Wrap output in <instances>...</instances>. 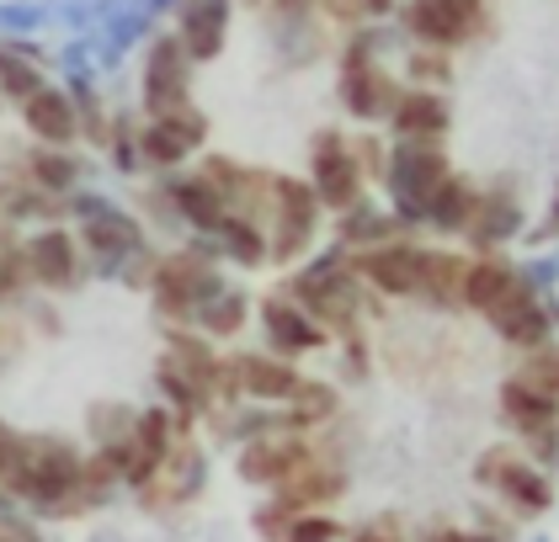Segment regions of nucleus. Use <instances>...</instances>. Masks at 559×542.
Wrapping results in <instances>:
<instances>
[{
    "mask_svg": "<svg viewBox=\"0 0 559 542\" xmlns=\"http://www.w3.org/2000/svg\"><path fill=\"white\" fill-rule=\"evenodd\" d=\"M496 330L507 335L512 346H544L549 320H544V309H538V303H533V292H527V298H516L512 309H501V314H496Z\"/></svg>",
    "mask_w": 559,
    "mask_h": 542,
    "instance_id": "obj_21",
    "label": "nucleus"
},
{
    "mask_svg": "<svg viewBox=\"0 0 559 542\" xmlns=\"http://www.w3.org/2000/svg\"><path fill=\"white\" fill-rule=\"evenodd\" d=\"M299 462H309V453H304L299 442H257L246 453V462H240V473L257 479V484H283Z\"/></svg>",
    "mask_w": 559,
    "mask_h": 542,
    "instance_id": "obj_18",
    "label": "nucleus"
},
{
    "mask_svg": "<svg viewBox=\"0 0 559 542\" xmlns=\"http://www.w3.org/2000/svg\"><path fill=\"white\" fill-rule=\"evenodd\" d=\"M421 255L427 251H416L405 240H384V245L357 255V272L389 298H416L421 292Z\"/></svg>",
    "mask_w": 559,
    "mask_h": 542,
    "instance_id": "obj_6",
    "label": "nucleus"
},
{
    "mask_svg": "<svg viewBox=\"0 0 559 542\" xmlns=\"http://www.w3.org/2000/svg\"><path fill=\"white\" fill-rule=\"evenodd\" d=\"M27 277L38 288H75L81 282V240L64 229H44L27 240Z\"/></svg>",
    "mask_w": 559,
    "mask_h": 542,
    "instance_id": "obj_7",
    "label": "nucleus"
},
{
    "mask_svg": "<svg viewBox=\"0 0 559 542\" xmlns=\"http://www.w3.org/2000/svg\"><path fill=\"white\" fill-rule=\"evenodd\" d=\"M27 181L44 186L48 197H59V192H70V186L81 181V160L64 155V144H44V149L27 155Z\"/></svg>",
    "mask_w": 559,
    "mask_h": 542,
    "instance_id": "obj_19",
    "label": "nucleus"
},
{
    "mask_svg": "<svg viewBox=\"0 0 559 542\" xmlns=\"http://www.w3.org/2000/svg\"><path fill=\"white\" fill-rule=\"evenodd\" d=\"M187 155H192V144H187V138H181V133L166 123V118H155V123L139 133V160H144V166H160V170H166V166H181Z\"/></svg>",
    "mask_w": 559,
    "mask_h": 542,
    "instance_id": "obj_24",
    "label": "nucleus"
},
{
    "mask_svg": "<svg viewBox=\"0 0 559 542\" xmlns=\"http://www.w3.org/2000/svg\"><path fill=\"white\" fill-rule=\"evenodd\" d=\"M516 298H527V288H522V277H516L501 255H485V261H474L469 272H464V303L479 309V314L496 320L501 309H512Z\"/></svg>",
    "mask_w": 559,
    "mask_h": 542,
    "instance_id": "obj_9",
    "label": "nucleus"
},
{
    "mask_svg": "<svg viewBox=\"0 0 559 542\" xmlns=\"http://www.w3.org/2000/svg\"><path fill=\"white\" fill-rule=\"evenodd\" d=\"M309 5H314V0H272L277 16H299V11H309Z\"/></svg>",
    "mask_w": 559,
    "mask_h": 542,
    "instance_id": "obj_34",
    "label": "nucleus"
},
{
    "mask_svg": "<svg viewBox=\"0 0 559 542\" xmlns=\"http://www.w3.org/2000/svg\"><path fill=\"white\" fill-rule=\"evenodd\" d=\"M522 383L544 399H559V346H533V357L522 362Z\"/></svg>",
    "mask_w": 559,
    "mask_h": 542,
    "instance_id": "obj_28",
    "label": "nucleus"
},
{
    "mask_svg": "<svg viewBox=\"0 0 559 542\" xmlns=\"http://www.w3.org/2000/svg\"><path fill=\"white\" fill-rule=\"evenodd\" d=\"M171 208L187 218V224H198V229H214L229 218V203H224V192H214L203 176H192V181H176L171 186Z\"/></svg>",
    "mask_w": 559,
    "mask_h": 542,
    "instance_id": "obj_16",
    "label": "nucleus"
},
{
    "mask_svg": "<svg viewBox=\"0 0 559 542\" xmlns=\"http://www.w3.org/2000/svg\"><path fill=\"white\" fill-rule=\"evenodd\" d=\"M44 91V70L22 53V48H11V43H0V96H11V101H27V96H38Z\"/></svg>",
    "mask_w": 559,
    "mask_h": 542,
    "instance_id": "obj_22",
    "label": "nucleus"
},
{
    "mask_svg": "<svg viewBox=\"0 0 559 542\" xmlns=\"http://www.w3.org/2000/svg\"><path fill=\"white\" fill-rule=\"evenodd\" d=\"M342 101L352 118L373 123V118H389L394 101H400V85L389 81L384 70L373 64V43L357 38L346 48V64H342Z\"/></svg>",
    "mask_w": 559,
    "mask_h": 542,
    "instance_id": "obj_2",
    "label": "nucleus"
},
{
    "mask_svg": "<svg viewBox=\"0 0 559 542\" xmlns=\"http://www.w3.org/2000/svg\"><path fill=\"white\" fill-rule=\"evenodd\" d=\"M442 5H448V11H453V16L469 27V33L479 27V22H485V5H479V0H442Z\"/></svg>",
    "mask_w": 559,
    "mask_h": 542,
    "instance_id": "obj_33",
    "label": "nucleus"
},
{
    "mask_svg": "<svg viewBox=\"0 0 559 542\" xmlns=\"http://www.w3.org/2000/svg\"><path fill=\"white\" fill-rule=\"evenodd\" d=\"M431 542H459V538H453V532H442V538H431Z\"/></svg>",
    "mask_w": 559,
    "mask_h": 542,
    "instance_id": "obj_36",
    "label": "nucleus"
},
{
    "mask_svg": "<svg viewBox=\"0 0 559 542\" xmlns=\"http://www.w3.org/2000/svg\"><path fill=\"white\" fill-rule=\"evenodd\" d=\"M555 218H559V213H555Z\"/></svg>",
    "mask_w": 559,
    "mask_h": 542,
    "instance_id": "obj_40",
    "label": "nucleus"
},
{
    "mask_svg": "<svg viewBox=\"0 0 559 542\" xmlns=\"http://www.w3.org/2000/svg\"><path fill=\"white\" fill-rule=\"evenodd\" d=\"M224 33H229V0H181L176 38L192 59H214L224 48Z\"/></svg>",
    "mask_w": 559,
    "mask_h": 542,
    "instance_id": "obj_10",
    "label": "nucleus"
},
{
    "mask_svg": "<svg viewBox=\"0 0 559 542\" xmlns=\"http://www.w3.org/2000/svg\"><path fill=\"white\" fill-rule=\"evenodd\" d=\"M325 16H336V22H357V16H368V0H314Z\"/></svg>",
    "mask_w": 559,
    "mask_h": 542,
    "instance_id": "obj_31",
    "label": "nucleus"
},
{
    "mask_svg": "<svg viewBox=\"0 0 559 542\" xmlns=\"http://www.w3.org/2000/svg\"><path fill=\"white\" fill-rule=\"evenodd\" d=\"M362 542H384V538H362Z\"/></svg>",
    "mask_w": 559,
    "mask_h": 542,
    "instance_id": "obj_37",
    "label": "nucleus"
},
{
    "mask_svg": "<svg viewBox=\"0 0 559 542\" xmlns=\"http://www.w3.org/2000/svg\"><path fill=\"white\" fill-rule=\"evenodd\" d=\"M27 282H33L27 277V245H5L0 251V303H11Z\"/></svg>",
    "mask_w": 559,
    "mask_h": 542,
    "instance_id": "obj_30",
    "label": "nucleus"
},
{
    "mask_svg": "<svg viewBox=\"0 0 559 542\" xmlns=\"http://www.w3.org/2000/svg\"><path fill=\"white\" fill-rule=\"evenodd\" d=\"M187 70H192V53L181 48V38H160L144 59V107L150 118L171 112L187 101Z\"/></svg>",
    "mask_w": 559,
    "mask_h": 542,
    "instance_id": "obj_5",
    "label": "nucleus"
},
{
    "mask_svg": "<svg viewBox=\"0 0 559 542\" xmlns=\"http://www.w3.org/2000/svg\"><path fill=\"white\" fill-rule=\"evenodd\" d=\"M257 5H261V0H257Z\"/></svg>",
    "mask_w": 559,
    "mask_h": 542,
    "instance_id": "obj_41",
    "label": "nucleus"
},
{
    "mask_svg": "<svg viewBox=\"0 0 559 542\" xmlns=\"http://www.w3.org/2000/svg\"><path fill=\"white\" fill-rule=\"evenodd\" d=\"M389 123L400 128L405 138H437L448 128V101L431 91V85H416V91H400Z\"/></svg>",
    "mask_w": 559,
    "mask_h": 542,
    "instance_id": "obj_13",
    "label": "nucleus"
},
{
    "mask_svg": "<svg viewBox=\"0 0 559 542\" xmlns=\"http://www.w3.org/2000/svg\"><path fill=\"white\" fill-rule=\"evenodd\" d=\"M464 261L448 251H427L421 255V292L416 298H427V303H464Z\"/></svg>",
    "mask_w": 559,
    "mask_h": 542,
    "instance_id": "obj_17",
    "label": "nucleus"
},
{
    "mask_svg": "<svg viewBox=\"0 0 559 542\" xmlns=\"http://www.w3.org/2000/svg\"><path fill=\"white\" fill-rule=\"evenodd\" d=\"M405 27H411V38L431 43V48H453V43L469 38V27H464L442 0H411V5H405Z\"/></svg>",
    "mask_w": 559,
    "mask_h": 542,
    "instance_id": "obj_15",
    "label": "nucleus"
},
{
    "mask_svg": "<svg viewBox=\"0 0 559 542\" xmlns=\"http://www.w3.org/2000/svg\"><path fill=\"white\" fill-rule=\"evenodd\" d=\"M442 181H448V160H442V149L431 138H411L400 155H389V186H394L400 208L411 213V218H421L427 197Z\"/></svg>",
    "mask_w": 559,
    "mask_h": 542,
    "instance_id": "obj_3",
    "label": "nucleus"
},
{
    "mask_svg": "<svg viewBox=\"0 0 559 542\" xmlns=\"http://www.w3.org/2000/svg\"><path fill=\"white\" fill-rule=\"evenodd\" d=\"M0 101H5V96H0Z\"/></svg>",
    "mask_w": 559,
    "mask_h": 542,
    "instance_id": "obj_39",
    "label": "nucleus"
},
{
    "mask_svg": "<svg viewBox=\"0 0 559 542\" xmlns=\"http://www.w3.org/2000/svg\"><path fill=\"white\" fill-rule=\"evenodd\" d=\"M22 123H27V133H33L38 144H70V138L81 133L75 96H64V91L44 85L38 96H27V101H22Z\"/></svg>",
    "mask_w": 559,
    "mask_h": 542,
    "instance_id": "obj_11",
    "label": "nucleus"
},
{
    "mask_svg": "<svg viewBox=\"0 0 559 542\" xmlns=\"http://www.w3.org/2000/svg\"><path fill=\"white\" fill-rule=\"evenodd\" d=\"M261 325H266V340H272L283 357H299V351L325 346L320 320L304 309L299 298H266V303H261Z\"/></svg>",
    "mask_w": 559,
    "mask_h": 542,
    "instance_id": "obj_8",
    "label": "nucleus"
},
{
    "mask_svg": "<svg viewBox=\"0 0 559 542\" xmlns=\"http://www.w3.org/2000/svg\"><path fill=\"white\" fill-rule=\"evenodd\" d=\"M81 245H86L91 255H102V261H129V255L144 251V229H139L133 218H123V213L96 208L86 224H81Z\"/></svg>",
    "mask_w": 559,
    "mask_h": 542,
    "instance_id": "obj_12",
    "label": "nucleus"
},
{
    "mask_svg": "<svg viewBox=\"0 0 559 542\" xmlns=\"http://www.w3.org/2000/svg\"><path fill=\"white\" fill-rule=\"evenodd\" d=\"M229 368H235L240 394H251V399H288L299 388V373L283 357H235Z\"/></svg>",
    "mask_w": 559,
    "mask_h": 542,
    "instance_id": "obj_14",
    "label": "nucleus"
},
{
    "mask_svg": "<svg viewBox=\"0 0 559 542\" xmlns=\"http://www.w3.org/2000/svg\"><path fill=\"white\" fill-rule=\"evenodd\" d=\"M474 203H479V197H474L469 186L448 176V181H442V186H437V192L427 197V208H421V218H431L437 229H469Z\"/></svg>",
    "mask_w": 559,
    "mask_h": 542,
    "instance_id": "obj_20",
    "label": "nucleus"
},
{
    "mask_svg": "<svg viewBox=\"0 0 559 542\" xmlns=\"http://www.w3.org/2000/svg\"><path fill=\"white\" fill-rule=\"evenodd\" d=\"M405 75H411L416 85H442L448 75H453V64H448V53H442V48H431V43H421V48L411 53Z\"/></svg>",
    "mask_w": 559,
    "mask_h": 542,
    "instance_id": "obj_29",
    "label": "nucleus"
},
{
    "mask_svg": "<svg viewBox=\"0 0 559 542\" xmlns=\"http://www.w3.org/2000/svg\"><path fill=\"white\" fill-rule=\"evenodd\" d=\"M155 309L171 314V320H187L198 314V303L218 292V277H214V255L209 251H176L155 266Z\"/></svg>",
    "mask_w": 559,
    "mask_h": 542,
    "instance_id": "obj_1",
    "label": "nucleus"
},
{
    "mask_svg": "<svg viewBox=\"0 0 559 542\" xmlns=\"http://www.w3.org/2000/svg\"><path fill=\"white\" fill-rule=\"evenodd\" d=\"M501 405H507V415H512V425H522V431H544L549 420H555V399H544V394H533L522 377H512L507 388H501Z\"/></svg>",
    "mask_w": 559,
    "mask_h": 542,
    "instance_id": "obj_23",
    "label": "nucleus"
},
{
    "mask_svg": "<svg viewBox=\"0 0 559 542\" xmlns=\"http://www.w3.org/2000/svg\"><path fill=\"white\" fill-rule=\"evenodd\" d=\"M352 155H357L362 176H368V170H384V166H389V155L379 149V144H373V138H357V144H352Z\"/></svg>",
    "mask_w": 559,
    "mask_h": 542,
    "instance_id": "obj_32",
    "label": "nucleus"
},
{
    "mask_svg": "<svg viewBox=\"0 0 559 542\" xmlns=\"http://www.w3.org/2000/svg\"><path fill=\"white\" fill-rule=\"evenodd\" d=\"M368 11H379V16H384V11H394V0H368Z\"/></svg>",
    "mask_w": 559,
    "mask_h": 542,
    "instance_id": "obj_35",
    "label": "nucleus"
},
{
    "mask_svg": "<svg viewBox=\"0 0 559 542\" xmlns=\"http://www.w3.org/2000/svg\"><path fill=\"white\" fill-rule=\"evenodd\" d=\"M0 203H5V192H0Z\"/></svg>",
    "mask_w": 559,
    "mask_h": 542,
    "instance_id": "obj_38",
    "label": "nucleus"
},
{
    "mask_svg": "<svg viewBox=\"0 0 559 542\" xmlns=\"http://www.w3.org/2000/svg\"><path fill=\"white\" fill-rule=\"evenodd\" d=\"M218 240H224V251L235 255L240 266H261L266 261V234L257 229V218H246V213H229L218 224Z\"/></svg>",
    "mask_w": 559,
    "mask_h": 542,
    "instance_id": "obj_25",
    "label": "nucleus"
},
{
    "mask_svg": "<svg viewBox=\"0 0 559 542\" xmlns=\"http://www.w3.org/2000/svg\"><path fill=\"white\" fill-rule=\"evenodd\" d=\"M314 192H320V203L336 213H352L357 208V197H362V166H357V155H352V144H346L342 133H320L314 138Z\"/></svg>",
    "mask_w": 559,
    "mask_h": 542,
    "instance_id": "obj_4",
    "label": "nucleus"
},
{
    "mask_svg": "<svg viewBox=\"0 0 559 542\" xmlns=\"http://www.w3.org/2000/svg\"><path fill=\"white\" fill-rule=\"evenodd\" d=\"M246 314H251V309H246V298H240L235 288H218L198 303V320H203V330L209 335H240Z\"/></svg>",
    "mask_w": 559,
    "mask_h": 542,
    "instance_id": "obj_26",
    "label": "nucleus"
},
{
    "mask_svg": "<svg viewBox=\"0 0 559 542\" xmlns=\"http://www.w3.org/2000/svg\"><path fill=\"white\" fill-rule=\"evenodd\" d=\"M294 399V415H288V425H320V420H331V410H336V394L325 388V383H304L288 394Z\"/></svg>",
    "mask_w": 559,
    "mask_h": 542,
    "instance_id": "obj_27",
    "label": "nucleus"
}]
</instances>
